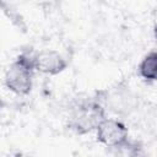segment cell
<instances>
[{
  "label": "cell",
  "instance_id": "obj_1",
  "mask_svg": "<svg viewBox=\"0 0 157 157\" xmlns=\"http://www.w3.org/2000/svg\"><path fill=\"white\" fill-rule=\"evenodd\" d=\"M34 72L32 53H22L6 69L4 85L16 96H27L33 88Z\"/></svg>",
  "mask_w": 157,
  "mask_h": 157
},
{
  "label": "cell",
  "instance_id": "obj_2",
  "mask_svg": "<svg viewBox=\"0 0 157 157\" xmlns=\"http://www.w3.org/2000/svg\"><path fill=\"white\" fill-rule=\"evenodd\" d=\"M107 115L97 98L78 102L67 117V126L78 135L93 132L99 121Z\"/></svg>",
  "mask_w": 157,
  "mask_h": 157
},
{
  "label": "cell",
  "instance_id": "obj_3",
  "mask_svg": "<svg viewBox=\"0 0 157 157\" xmlns=\"http://www.w3.org/2000/svg\"><path fill=\"white\" fill-rule=\"evenodd\" d=\"M98 102L104 108L105 113L110 112L115 115H128L137 107V96L124 85H117L102 91Z\"/></svg>",
  "mask_w": 157,
  "mask_h": 157
},
{
  "label": "cell",
  "instance_id": "obj_4",
  "mask_svg": "<svg viewBox=\"0 0 157 157\" xmlns=\"http://www.w3.org/2000/svg\"><path fill=\"white\" fill-rule=\"evenodd\" d=\"M96 140L108 148H123L129 144V129L118 118L104 117L94 129Z\"/></svg>",
  "mask_w": 157,
  "mask_h": 157
},
{
  "label": "cell",
  "instance_id": "obj_5",
  "mask_svg": "<svg viewBox=\"0 0 157 157\" xmlns=\"http://www.w3.org/2000/svg\"><path fill=\"white\" fill-rule=\"evenodd\" d=\"M32 65L36 72L56 76L66 70L67 60L61 53L54 49H42L32 53Z\"/></svg>",
  "mask_w": 157,
  "mask_h": 157
},
{
  "label": "cell",
  "instance_id": "obj_6",
  "mask_svg": "<svg viewBox=\"0 0 157 157\" xmlns=\"http://www.w3.org/2000/svg\"><path fill=\"white\" fill-rule=\"evenodd\" d=\"M137 72L141 80L147 83H152L157 78V53L156 50L148 52L140 60L137 65Z\"/></svg>",
  "mask_w": 157,
  "mask_h": 157
}]
</instances>
